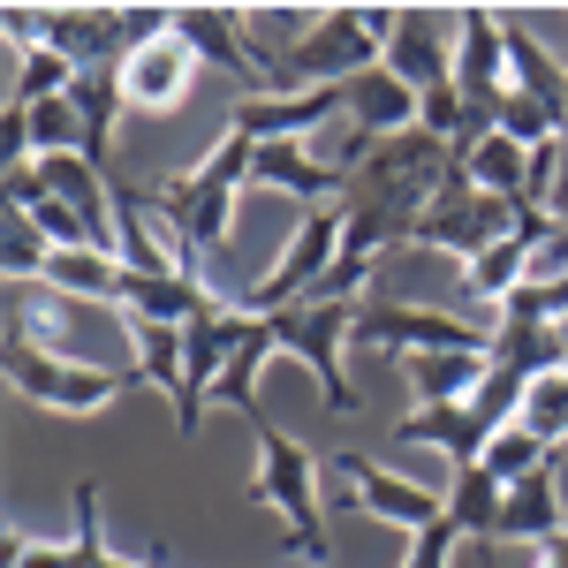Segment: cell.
Instances as JSON below:
<instances>
[{"mask_svg":"<svg viewBox=\"0 0 568 568\" xmlns=\"http://www.w3.org/2000/svg\"><path fill=\"white\" fill-rule=\"evenodd\" d=\"M334 106H342V91H258V99L227 106V130L251 144H304Z\"/></svg>","mask_w":568,"mask_h":568,"instance_id":"cell-15","label":"cell"},{"mask_svg":"<svg viewBox=\"0 0 568 568\" xmlns=\"http://www.w3.org/2000/svg\"><path fill=\"white\" fill-rule=\"evenodd\" d=\"M530 568H568V530H561V538H546V546H538V561H530Z\"/></svg>","mask_w":568,"mask_h":568,"instance_id":"cell-33","label":"cell"},{"mask_svg":"<svg viewBox=\"0 0 568 568\" xmlns=\"http://www.w3.org/2000/svg\"><path fill=\"white\" fill-rule=\"evenodd\" d=\"M39 39L61 45L77 69H122L130 61V31H122V8H91V0H61L39 8Z\"/></svg>","mask_w":568,"mask_h":568,"instance_id":"cell-12","label":"cell"},{"mask_svg":"<svg viewBox=\"0 0 568 568\" xmlns=\"http://www.w3.org/2000/svg\"><path fill=\"white\" fill-rule=\"evenodd\" d=\"M326 470L296 433H281L273 417L258 425V478L251 500L281 516V561L288 568H326L334 561V538H326Z\"/></svg>","mask_w":568,"mask_h":568,"instance_id":"cell-2","label":"cell"},{"mask_svg":"<svg viewBox=\"0 0 568 568\" xmlns=\"http://www.w3.org/2000/svg\"><path fill=\"white\" fill-rule=\"evenodd\" d=\"M251 168H258V144L235 130H220V144L197 160V168H182V175L152 182V190H136V205L160 220V235L182 251V265L205 281V265L235 243V197L251 190Z\"/></svg>","mask_w":568,"mask_h":568,"instance_id":"cell-1","label":"cell"},{"mask_svg":"<svg viewBox=\"0 0 568 568\" xmlns=\"http://www.w3.org/2000/svg\"><path fill=\"white\" fill-rule=\"evenodd\" d=\"M447 39H463V16H447V8H402L379 69L402 77L417 99H439V91H455V45Z\"/></svg>","mask_w":568,"mask_h":568,"instance_id":"cell-9","label":"cell"},{"mask_svg":"<svg viewBox=\"0 0 568 568\" xmlns=\"http://www.w3.org/2000/svg\"><path fill=\"white\" fill-rule=\"evenodd\" d=\"M455 175L470 182V190H485V197H500V205H516V213L530 205V152L500 130L478 136V144H463V152H455Z\"/></svg>","mask_w":568,"mask_h":568,"instance_id":"cell-19","label":"cell"},{"mask_svg":"<svg viewBox=\"0 0 568 568\" xmlns=\"http://www.w3.org/2000/svg\"><path fill=\"white\" fill-rule=\"evenodd\" d=\"M281 356V334H273V318H251V334H243V349H235V364L220 372V402L258 433L265 425V402H258V372Z\"/></svg>","mask_w":568,"mask_h":568,"instance_id":"cell-21","label":"cell"},{"mask_svg":"<svg viewBox=\"0 0 568 568\" xmlns=\"http://www.w3.org/2000/svg\"><path fill=\"white\" fill-rule=\"evenodd\" d=\"M45 265H53V243L39 235V220L8 213V227H0V281H8V288H39Z\"/></svg>","mask_w":568,"mask_h":568,"instance_id":"cell-27","label":"cell"},{"mask_svg":"<svg viewBox=\"0 0 568 568\" xmlns=\"http://www.w3.org/2000/svg\"><path fill=\"white\" fill-rule=\"evenodd\" d=\"M402 364V379L417 394V409H447V402H470L485 387V372H493V356L485 349H409L394 356Z\"/></svg>","mask_w":568,"mask_h":568,"instance_id":"cell-17","label":"cell"},{"mask_svg":"<svg viewBox=\"0 0 568 568\" xmlns=\"http://www.w3.org/2000/svg\"><path fill=\"white\" fill-rule=\"evenodd\" d=\"M326 470L342 478V493H349L372 524H394V530H409V538H417V530H433L439 516H447V493H433V485H417V478H402V470L372 463V455H356V447L326 455Z\"/></svg>","mask_w":568,"mask_h":568,"instance_id":"cell-6","label":"cell"},{"mask_svg":"<svg viewBox=\"0 0 568 568\" xmlns=\"http://www.w3.org/2000/svg\"><path fill=\"white\" fill-rule=\"evenodd\" d=\"M485 470L500 485H524V478H538V470H554V447L530 433V425H500L493 447H485Z\"/></svg>","mask_w":568,"mask_h":568,"instance_id":"cell-29","label":"cell"},{"mask_svg":"<svg viewBox=\"0 0 568 568\" xmlns=\"http://www.w3.org/2000/svg\"><path fill=\"white\" fill-rule=\"evenodd\" d=\"M516 425H530V433L546 439V447H561V439H568V372H546V379H530L524 417H516Z\"/></svg>","mask_w":568,"mask_h":568,"instance_id":"cell-30","label":"cell"},{"mask_svg":"<svg viewBox=\"0 0 568 568\" xmlns=\"http://www.w3.org/2000/svg\"><path fill=\"white\" fill-rule=\"evenodd\" d=\"M175 39L197 53V61H213L220 77H235L243 99H258L273 91V69H265L258 39H251V8H213V0H190L175 8Z\"/></svg>","mask_w":568,"mask_h":568,"instance_id":"cell-8","label":"cell"},{"mask_svg":"<svg viewBox=\"0 0 568 568\" xmlns=\"http://www.w3.org/2000/svg\"><path fill=\"white\" fill-rule=\"evenodd\" d=\"M273 334H281V349L318 379V402H326V409H356V387H349V372H342V349H349V334H356V304H318V296H311V304L281 311Z\"/></svg>","mask_w":568,"mask_h":568,"instance_id":"cell-4","label":"cell"},{"mask_svg":"<svg viewBox=\"0 0 568 568\" xmlns=\"http://www.w3.org/2000/svg\"><path fill=\"white\" fill-rule=\"evenodd\" d=\"M463 281H470V296H485V304L500 311V304H508V296L530 281V243H524V235H508V243L478 251V258L463 265Z\"/></svg>","mask_w":568,"mask_h":568,"instance_id":"cell-25","label":"cell"},{"mask_svg":"<svg viewBox=\"0 0 568 568\" xmlns=\"http://www.w3.org/2000/svg\"><path fill=\"white\" fill-rule=\"evenodd\" d=\"M356 349H387V356H409V349H485V334H470L463 318L447 311H425V304H356Z\"/></svg>","mask_w":568,"mask_h":568,"instance_id":"cell-11","label":"cell"},{"mask_svg":"<svg viewBox=\"0 0 568 568\" xmlns=\"http://www.w3.org/2000/svg\"><path fill=\"white\" fill-rule=\"evenodd\" d=\"M508 91H516V69H508L500 8H463V39H455V99H463L478 122H493Z\"/></svg>","mask_w":568,"mask_h":568,"instance_id":"cell-10","label":"cell"},{"mask_svg":"<svg viewBox=\"0 0 568 568\" xmlns=\"http://www.w3.org/2000/svg\"><path fill=\"white\" fill-rule=\"evenodd\" d=\"M243 334H251V311H235L227 296H220L205 318H190V326H182V402H175V433L182 439H197L205 402L220 394V372L235 364Z\"/></svg>","mask_w":568,"mask_h":568,"instance_id":"cell-5","label":"cell"},{"mask_svg":"<svg viewBox=\"0 0 568 568\" xmlns=\"http://www.w3.org/2000/svg\"><path fill=\"white\" fill-rule=\"evenodd\" d=\"M190 84H197V53L175 31L136 45L130 61H122V106H136V114H175L182 99H190Z\"/></svg>","mask_w":568,"mask_h":568,"instance_id":"cell-14","label":"cell"},{"mask_svg":"<svg viewBox=\"0 0 568 568\" xmlns=\"http://www.w3.org/2000/svg\"><path fill=\"white\" fill-rule=\"evenodd\" d=\"M568 530V500H561V470H538V478L508 485V508H500V538H524L530 554L546 546V538H561ZM493 538V546H500Z\"/></svg>","mask_w":568,"mask_h":568,"instance_id":"cell-20","label":"cell"},{"mask_svg":"<svg viewBox=\"0 0 568 568\" xmlns=\"http://www.w3.org/2000/svg\"><path fill=\"white\" fill-rule=\"evenodd\" d=\"M455 554H463V524H455V516H439L433 530H417V538H409L402 568H455Z\"/></svg>","mask_w":568,"mask_h":568,"instance_id":"cell-32","label":"cell"},{"mask_svg":"<svg viewBox=\"0 0 568 568\" xmlns=\"http://www.w3.org/2000/svg\"><path fill=\"white\" fill-rule=\"evenodd\" d=\"M69 546H77V568H152L160 554H114L106 546V530H99V485H77V530H69Z\"/></svg>","mask_w":568,"mask_h":568,"instance_id":"cell-28","label":"cell"},{"mask_svg":"<svg viewBox=\"0 0 568 568\" xmlns=\"http://www.w3.org/2000/svg\"><path fill=\"white\" fill-rule=\"evenodd\" d=\"M493 433H500L493 409L447 402V409H409V417L394 425V447H433V455H447V470H470V463H485Z\"/></svg>","mask_w":568,"mask_h":568,"instance_id":"cell-13","label":"cell"},{"mask_svg":"<svg viewBox=\"0 0 568 568\" xmlns=\"http://www.w3.org/2000/svg\"><path fill=\"white\" fill-rule=\"evenodd\" d=\"M39 288L77 296V304H122V258L114 251H53Z\"/></svg>","mask_w":568,"mask_h":568,"instance_id":"cell-23","label":"cell"},{"mask_svg":"<svg viewBox=\"0 0 568 568\" xmlns=\"http://www.w3.org/2000/svg\"><path fill=\"white\" fill-rule=\"evenodd\" d=\"M8 387L23 394L31 409H53V417H99L106 402H122L130 387H144L136 372H106V364H84V356H53L39 342H23L16 326H8Z\"/></svg>","mask_w":568,"mask_h":568,"instance_id":"cell-3","label":"cell"},{"mask_svg":"<svg viewBox=\"0 0 568 568\" xmlns=\"http://www.w3.org/2000/svg\"><path fill=\"white\" fill-rule=\"evenodd\" d=\"M342 106H349V122H356V136H364V144L417 130V114H425V99L402 84V77H387V69H364L356 84H342Z\"/></svg>","mask_w":568,"mask_h":568,"instance_id":"cell-18","label":"cell"},{"mask_svg":"<svg viewBox=\"0 0 568 568\" xmlns=\"http://www.w3.org/2000/svg\"><path fill=\"white\" fill-rule=\"evenodd\" d=\"M516 235V205H500V197H485L470 190L463 175H447V190L433 197V213L409 227V243H425V251H447V258H478L493 243H508Z\"/></svg>","mask_w":568,"mask_h":568,"instance_id":"cell-7","label":"cell"},{"mask_svg":"<svg viewBox=\"0 0 568 568\" xmlns=\"http://www.w3.org/2000/svg\"><path fill=\"white\" fill-rule=\"evenodd\" d=\"M554 220L568 227V136H561V182H554Z\"/></svg>","mask_w":568,"mask_h":568,"instance_id":"cell-34","label":"cell"},{"mask_svg":"<svg viewBox=\"0 0 568 568\" xmlns=\"http://www.w3.org/2000/svg\"><path fill=\"white\" fill-rule=\"evenodd\" d=\"M136 342V379L152 394H175L182 402V326H152V318H130Z\"/></svg>","mask_w":568,"mask_h":568,"instance_id":"cell-26","label":"cell"},{"mask_svg":"<svg viewBox=\"0 0 568 568\" xmlns=\"http://www.w3.org/2000/svg\"><path fill=\"white\" fill-rule=\"evenodd\" d=\"M220 304L213 281L197 273H130L122 265V318H152V326H190Z\"/></svg>","mask_w":568,"mask_h":568,"instance_id":"cell-16","label":"cell"},{"mask_svg":"<svg viewBox=\"0 0 568 568\" xmlns=\"http://www.w3.org/2000/svg\"><path fill=\"white\" fill-rule=\"evenodd\" d=\"M84 69L61 53V45H16L8 53V106H45V99H69V84H77Z\"/></svg>","mask_w":568,"mask_h":568,"instance_id":"cell-22","label":"cell"},{"mask_svg":"<svg viewBox=\"0 0 568 568\" xmlns=\"http://www.w3.org/2000/svg\"><path fill=\"white\" fill-rule=\"evenodd\" d=\"M500 508H508V485L493 478L485 463H470V470H455L447 478V516L463 524V538H500Z\"/></svg>","mask_w":568,"mask_h":568,"instance_id":"cell-24","label":"cell"},{"mask_svg":"<svg viewBox=\"0 0 568 568\" xmlns=\"http://www.w3.org/2000/svg\"><path fill=\"white\" fill-rule=\"evenodd\" d=\"M152 568H168V554H160V561H152Z\"/></svg>","mask_w":568,"mask_h":568,"instance_id":"cell-35","label":"cell"},{"mask_svg":"<svg viewBox=\"0 0 568 568\" xmlns=\"http://www.w3.org/2000/svg\"><path fill=\"white\" fill-rule=\"evenodd\" d=\"M0 568H77V546L69 538H31V530H16L8 524V538H0Z\"/></svg>","mask_w":568,"mask_h":568,"instance_id":"cell-31","label":"cell"}]
</instances>
